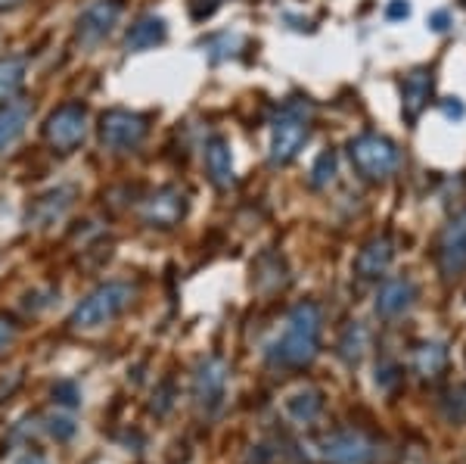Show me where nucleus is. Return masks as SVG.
Returning a JSON list of instances; mask_svg holds the SVG:
<instances>
[{
	"label": "nucleus",
	"mask_w": 466,
	"mask_h": 464,
	"mask_svg": "<svg viewBox=\"0 0 466 464\" xmlns=\"http://www.w3.org/2000/svg\"><path fill=\"white\" fill-rule=\"evenodd\" d=\"M22 4V0H0V10H10V6H16Z\"/></svg>",
	"instance_id": "32"
},
{
	"label": "nucleus",
	"mask_w": 466,
	"mask_h": 464,
	"mask_svg": "<svg viewBox=\"0 0 466 464\" xmlns=\"http://www.w3.org/2000/svg\"><path fill=\"white\" fill-rule=\"evenodd\" d=\"M333 181H336V153L327 150V153H320L311 166V187H329Z\"/></svg>",
	"instance_id": "23"
},
{
	"label": "nucleus",
	"mask_w": 466,
	"mask_h": 464,
	"mask_svg": "<svg viewBox=\"0 0 466 464\" xmlns=\"http://www.w3.org/2000/svg\"><path fill=\"white\" fill-rule=\"evenodd\" d=\"M392 256H395V250L389 237L370 241L358 253V262H355L358 278H380V274H386V268L392 265Z\"/></svg>",
	"instance_id": "17"
},
{
	"label": "nucleus",
	"mask_w": 466,
	"mask_h": 464,
	"mask_svg": "<svg viewBox=\"0 0 466 464\" xmlns=\"http://www.w3.org/2000/svg\"><path fill=\"white\" fill-rule=\"evenodd\" d=\"M72 197H75L72 187H56V191L44 193V197H37V200H35L32 212H28V222H35L37 228H47V224L59 222L66 212H69Z\"/></svg>",
	"instance_id": "15"
},
{
	"label": "nucleus",
	"mask_w": 466,
	"mask_h": 464,
	"mask_svg": "<svg viewBox=\"0 0 466 464\" xmlns=\"http://www.w3.org/2000/svg\"><path fill=\"white\" fill-rule=\"evenodd\" d=\"M410 13V6L404 4V0H395L392 6H389V19H401V16H408Z\"/></svg>",
	"instance_id": "27"
},
{
	"label": "nucleus",
	"mask_w": 466,
	"mask_h": 464,
	"mask_svg": "<svg viewBox=\"0 0 466 464\" xmlns=\"http://www.w3.org/2000/svg\"><path fill=\"white\" fill-rule=\"evenodd\" d=\"M228 387V365L221 358H206L193 374V396L202 408H215Z\"/></svg>",
	"instance_id": "11"
},
{
	"label": "nucleus",
	"mask_w": 466,
	"mask_h": 464,
	"mask_svg": "<svg viewBox=\"0 0 466 464\" xmlns=\"http://www.w3.org/2000/svg\"><path fill=\"white\" fill-rule=\"evenodd\" d=\"M417 299V284L410 278H395V281H386L377 294V312L382 318H395V315H404V312L413 305Z\"/></svg>",
	"instance_id": "12"
},
{
	"label": "nucleus",
	"mask_w": 466,
	"mask_h": 464,
	"mask_svg": "<svg viewBox=\"0 0 466 464\" xmlns=\"http://www.w3.org/2000/svg\"><path fill=\"white\" fill-rule=\"evenodd\" d=\"M445 365H448V349L441 346V343H423V346H417V353H413V368H417V374H423V377L441 374Z\"/></svg>",
	"instance_id": "21"
},
{
	"label": "nucleus",
	"mask_w": 466,
	"mask_h": 464,
	"mask_svg": "<svg viewBox=\"0 0 466 464\" xmlns=\"http://www.w3.org/2000/svg\"><path fill=\"white\" fill-rule=\"evenodd\" d=\"M224 0H190V16L197 19V22H202V19H208L212 13L221 6Z\"/></svg>",
	"instance_id": "25"
},
{
	"label": "nucleus",
	"mask_w": 466,
	"mask_h": 464,
	"mask_svg": "<svg viewBox=\"0 0 466 464\" xmlns=\"http://www.w3.org/2000/svg\"><path fill=\"white\" fill-rule=\"evenodd\" d=\"M373 455V446L367 437H360L355 430L333 433L329 439H323V459L329 464H364Z\"/></svg>",
	"instance_id": "10"
},
{
	"label": "nucleus",
	"mask_w": 466,
	"mask_h": 464,
	"mask_svg": "<svg viewBox=\"0 0 466 464\" xmlns=\"http://www.w3.org/2000/svg\"><path fill=\"white\" fill-rule=\"evenodd\" d=\"M445 22H448L445 13H435V16H432V28H435V32H441V28H448Z\"/></svg>",
	"instance_id": "30"
},
{
	"label": "nucleus",
	"mask_w": 466,
	"mask_h": 464,
	"mask_svg": "<svg viewBox=\"0 0 466 464\" xmlns=\"http://www.w3.org/2000/svg\"><path fill=\"white\" fill-rule=\"evenodd\" d=\"M168 37V26H165L162 16H144L137 19L125 35V50L131 54H140V50H153L156 44H162Z\"/></svg>",
	"instance_id": "18"
},
{
	"label": "nucleus",
	"mask_w": 466,
	"mask_h": 464,
	"mask_svg": "<svg viewBox=\"0 0 466 464\" xmlns=\"http://www.w3.org/2000/svg\"><path fill=\"white\" fill-rule=\"evenodd\" d=\"M32 122V107L25 100H4L0 107V150L13 147Z\"/></svg>",
	"instance_id": "16"
},
{
	"label": "nucleus",
	"mask_w": 466,
	"mask_h": 464,
	"mask_svg": "<svg viewBox=\"0 0 466 464\" xmlns=\"http://www.w3.org/2000/svg\"><path fill=\"white\" fill-rule=\"evenodd\" d=\"M448 415L457 418V421H466V387H457L448 396Z\"/></svg>",
	"instance_id": "24"
},
{
	"label": "nucleus",
	"mask_w": 466,
	"mask_h": 464,
	"mask_svg": "<svg viewBox=\"0 0 466 464\" xmlns=\"http://www.w3.org/2000/svg\"><path fill=\"white\" fill-rule=\"evenodd\" d=\"M439 265L445 278H461L466 272V212L457 215L445 228V234H441Z\"/></svg>",
	"instance_id": "9"
},
{
	"label": "nucleus",
	"mask_w": 466,
	"mask_h": 464,
	"mask_svg": "<svg viewBox=\"0 0 466 464\" xmlns=\"http://www.w3.org/2000/svg\"><path fill=\"white\" fill-rule=\"evenodd\" d=\"M149 228H171L187 215V193L180 187H162L140 209Z\"/></svg>",
	"instance_id": "8"
},
{
	"label": "nucleus",
	"mask_w": 466,
	"mask_h": 464,
	"mask_svg": "<svg viewBox=\"0 0 466 464\" xmlns=\"http://www.w3.org/2000/svg\"><path fill=\"white\" fill-rule=\"evenodd\" d=\"M364 349H367V331H364V325H349L345 327V334H342V340H339V353L345 362H358L360 356H364Z\"/></svg>",
	"instance_id": "22"
},
{
	"label": "nucleus",
	"mask_w": 466,
	"mask_h": 464,
	"mask_svg": "<svg viewBox=\"0 0 466 464\" xmlns=\"http://www.w3.org/2000/svg\"><path fill=\"white\" fill-rule=\"evenodd\" d=\"M10 340H13V331H10V327L4 325V321H0V349H4V346H6V343H10Z\"/></svg>",
	"instance_id": "29"
},
{
	"label": "nucleus",
	"mask_w": 466,
	"mask_h": 464,
	"mask_svg": "<svg viewBox=\"0 0 466 464\" xmlns=\"http://www.w3.org/2000/svg\"><path fill=\"white\" fill-rule=\"evenodd\" d=\"M311 138V103L302 97H292L277 112L274 125H270V147L268 160L270 166H287L302 153V147Z\"/></svg>",
	"instance_id": "1"
},
{
	"label": "nucleus",
	"mask_w": 466,
	"mask_h": 464,
	"mask_svg": "<svg viewBox=\"0 0 466 464\" xmlns=\"http://www.w3.org/2000/svg\"><path fill=\"white\" fill-rule=\"evenodd\" d=\"M22 85H25V59L4 57L0 59V103L13 100Z\"/></svg>",
	"instance_id": "19"
},
{
	"label": "nucleus",
	"mask_w": 466,
	"mask_h": 464,
	"mask_svg": "<svg viewBox=\"0 0 466 464\" xmlns=\"http://www.w3.org/2000/svg\"><path fill=\"white\" fill-rule=\"evenodd\" d=\"M283 408H287V415L292 418V421L308 424V421H314V418L320 415L323 399H320L318 390H299V393L289 396L287 406H283Z\"/></svg>",
	"instance_id": "20"
},
{
	"label": "nucleus",
	"mask_w": 466,
	"mask_h": 464,
	"mask_svg": "<svg viewBox=\"0 0 466 464\" xmlns=\"http://www.w3.org/2000/svg\"><path fill=\"white\" fill-rule=\"evenodd\" d=\"M432 97V72L430 69H413L408 78H404V88H401V109H404V119L408 122H417L420 112L426 109Z\"/></svg>",
	"instance_id": "14"
},
{
	"label": "nucleus",
	"mask_w": 466,
	"mask_h": 464,
	"mask_svg": "<svg viewBox=\"0 0 466 464\" xmlns=\"http://www.w3.org/2000/svg\"><path fill=\"white\" fill-rule=\"evenodd\" d=\"M122 13H125V0H94L90 6H85L78 22H75V41L85 50L100 47L112 35V28L118 26Z\"/></svg>",
	"instance_id": "6"
},
{
	"label": "nucleus",
	"mask_w": 466,
	"mask_h": 464,
	"mask_svg": "<svg viewBox=\"0 0 466 464\" xmlns=\"http://www.w3.org/2000/svg\"><path fill=\"white\" fill-rule=\"evenodd\" d=\"M349 156L367 181H382L401 166V150L382 134H358L349 144Z\"/></svg>",
	"instance_id": "4"
},
{
	"label": "nucleus",
	"mask_w": 466,
	"mask_h": 464,
	"mask_svg": "<svg viewBox=\"0 0 466 464\" xmlns=\"http://www.w3.org/2000/svg\"><path fill=\"white\" fill-rule=\"evenodd\" d=\"M47 430L54 433V437H59V439H69L75 433V424H72V418H50Z\"/></svg>",
	"instance_id": "26"
},
{
	"label": "nucleus",
	"mask_w": 466,
	"mask_h": 464,
	"mask_svg": "<svg viewBox=\"0 0 466 464\" xmlns=\"http://www.w3.org/2000/svg\"><path fill=\"white\" fill-rule=\"evenodd\" d=\"M380 387H386V390H389V387H395V380H398V371L395 368H382V374H380Z\"/></svg>",
	"instance_id": "28"
},
{
	"label": "nucleus",
	"mask_w": 466,
	"mask_h": 464,
	"mask_svg": "<svg viewBox=\"0 0 466 464\" xmlns=\"http://www.w3.org/2000/svg\"><path fill=\"white\" fill-rule=\"evenodd\" d=\"M44 134H47L54 150L72 153V150L85 144V138H87V109L81 107V103H63V107L47 116Z\"/></svg>",
	"instance_id": "7"
},
{
	"label": "nucleus",
	"mask_w": 466,
	"mask_h": 464,
	"mask_svg": "<svg viewBox=\"0 0 466 464\" xmlns=\"http://www.w3.org/2000/svg\"><path fill=\"white\" fill-rule=\"evenodd\" d=\"M19 464H47V461H44L41 455H25V459H22Z\"/></svg>",
	"instance_id": "31"
},
{
	"label": "nucleus",
	"mask_w": 466,
	"mask_h": 464,
	"mask_svg": "<svg viewBox=\"0 0 466 464\" xmlns=\"http://www.w3.org/2000/svg\"><path fill=\"white\" fill-rule=\"evenodd\" d=\"M206 169H208V178H212V184L221 187V191H228V187L237 184L230 144L224 138H218V134L206 140Z\"/></svg>",
	"instance_id": "13"
},
{
	"label": "nucleus",
	"mask_w": 466,
	"mask_h": 464,
	"mask_svg": "<svg viewBox=\"0 0 466 464\" xmlns=\"http://www.w3.org/2000/svg\"><path fill=\"white\" fill-rule=\"evenodd\" d=\"M320 343V309L314 303H299L289 312L287 327L277 340V358L292 368H302L318 356Z\"/></svg>",
	"instance_id": "2"
},
{
	"label": "nucleus",
	"mask_w": 466,
	"mask_h": 464,
	"mask_svg": "<svg viewBox=\"0 0 466 464\" xmlns=\"http://www.w3.org/2000/svg\"><path fill=\"white\" fill-rule=\"evenodd\" d=\"M149 134V119L144 112L109 109L100 119V144L109 153H134Z\"/></svg>",
	"instance_id": "5"
},
{
	"label": "nucleus",
	"mask_w": 466,
	"mask_h": 464,
	"mask_svg": "<svg viewBox=\"0 0 466 464\" xmlns=\"http://www.w3.org/2000/svg\"><path fill=\"white\" fill-rule=\"evenodd\" d=\"M134 287L125 281H109L103 287H96L87 299H81V305L75 309L72 325L78 331H94V327L109 325L112 318H118L131 305Z\"/></svg>",
	"instance_id": "3"
}]
</instances>
